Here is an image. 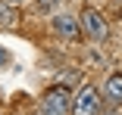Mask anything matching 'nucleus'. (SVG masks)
<instances>
[{
	"label": "nucleus",
	"instance_id": "f03ea898",
	"mask_svg": "<svg viewBox=\"0 0 122 115\" xmlns=\"http://www.w3.org/2000/svg\"><path fill=\"white\" fill-rule=\"evenodd\" d=\"M72 115H100V93H97V87H78L72 93Z\"/></svg>",
	"mask_w": 122,
	"mask_h": 115
},
{
	"label": "nucleus",
	"instance_id": "7ed1b4c3",
	"mask_svg": "<svg viewBox=\"0 0 122 115\" xmlns=\"http://www.w3.org/2000/svg\"><path fill=\"white\" fill-rule=\"evenodd\" d=\"M53 31L63 40H78L81 37V19L72 16V13H56L53 16Z\"/></svg>",
	"mask_w": 122,
	"mask_h": 115
},
{
	"label": "nucleus",
	"instance_id": "f257e3e1",
	"mask_svg": "<svg viewBox=\"0 0 122 115\" xmlns=\"http://www.w3.org/2000/svg\"><path fill=\"white\" fill-rule=\"evenodd\" d=\"M41 115H72V93L69 87L56 84L41 97Z\"/></svg>",
	"mask_w": 122,
	"mask_h": 115
},
{
	"label": "nucleus",
	"instance_id": "1a4fd4ad",
	"mask_svg": "<svg viewBox=\"0 0 122 115\" xmlns=\"http://www.w3.org/2000/svg\"><path fill=\"white\" fill-rule=\"evenodd\" d=\"M107 115H119V112H107Z\"/></svg>",
	"mask_w": 122,
	"mask_h": 115
},
{
	"label": "nucleus",
	"instance_id": "39448f33",
	"mask_svg": "<svg viewBox=\"0 0 122 115\" xmlns=\"http://www.w3.org/2000/svg\"><path fill=\"white\" fill-rule=\"evenodd\" d=\"M103 93H107V100H110V103H116V106L122 103V75H119V72L107 78V84H103Z\"/></svg>",
	"mask_w": 122,
	"mask_h": 115
},
{
	"label": "nucleus",
	"instance_id": "6e6552de",
	"mask_svg": "<svg viewBox=\"0 0 122 115\" xmlns=\"http://www.w3.org/2000/svg\"><path fill=\"white\" fill-rule=\"evenodd\" d=\"M3 3H22V0H3Z\"/></svg>",
	"mask_w": 122,
	"mask_h": 115
},
{
	"label": "nucleus",
	"instance_id": "0eeeda50",
	"mask_svg": "<svg viewBox=\"0 0 122 115\" xmlns=\"http://www.w3.org/2000/svg\"><path fill=\"white\" fill-rule=\"evenodd\" d=\"M0 25H16V13L3 3V6H0Z\"/></svg>",
	"mask_w": 122,
	"mask_h": 115
},
{
	"label": "nucleus",
	"instance_id": "9d476101",
	"mask_svg": "<svg viewBox=\"0 0 122 115\" xmlns=\"http://www.w3.org/2000/svg\"><path fill=\"white\" fill-rule=\"evenodd\" d=\"M35 115H41V112H35Z\"/></svg>",
	"mask_w": 122,
	"mask_h": 115
},
{
	"label": "nucleus",
	"instance_id": "20e7f679",
	"mask_svg": "<svg viewBox=\"0 0 122 115\" xmlns=\"http://www.w3.org/2000/svg\"><path fill=\"white\" fill-rule=\"evenodd\" d=\"M81 28H85L88 37L97 40V44L107 40V22H103V16L97 13V9H81Z\"/></svg>",
	"mask_w": 122,
	"mask_h": 115
},
{
	"label": "nucleus",
	"instance_id": "423d86ee",
	"mask_svg": "<svg viewBox=\"0 0 122 115\" xmlns=\"http://www.w3.org/2000/svg\"><path fill=\"white\" fill-rule=\"evenodd\" d=\"M63 3H66V0H38V9H41V13H53V16H56Z\"/></svg>",
	"mask_w": 122,
	"mask_h": 115
}]
</instances>
